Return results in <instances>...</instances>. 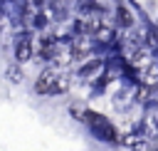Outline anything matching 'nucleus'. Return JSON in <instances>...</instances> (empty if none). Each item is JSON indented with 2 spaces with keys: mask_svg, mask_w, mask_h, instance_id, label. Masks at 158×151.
<instances>
[{
  "mask_svg": "<svg viewBox=\"0 0 158 151\" xmlns=\"http://www.w3.org/2000/svg\"><path fill=\"white\" fill-rule=\"evenodd\" d=\"M69 89V77L64 74V72H59V69H44L40 77H37V82H35V92L40 94V97H54V94H64Z\"/></svg>",
  "mask_w": 158,
  "mask_h": 151,
  "instance_id": "f257e3e1",
  "label": "nucleus"
},
{
  "mask_svg": "<svg viewBox=\"0 0 158 151\" xmlns=\"http://www.w3.org/2000/svg\"><path fill=\"white\" fill-rule=\"evenodd\" d=\"M86 124H89V126H91V131H94L96 136H101L104 141H116V139H118V136H116V129H114L104 116H99V114H94V111H89Z\"/></svg>",
  "mask_w": 158,
  "mask_h": 151,
  "instance_id": "f03ea898",
  "label": "nucleus"
},
{
  "mask_svg": "<svg viewBox=\"0 0 158 151\" xmlns=\"http://www.w3.org/2000/svg\"><path fill=\"white\" fill-rule=\"evenodd\" d=\"M30 57H32V42H30V37H20L15 42V59L17 62H27Z\"/></svg>",
  "mask_w": 158,
  "mask_h": 151,
  "instance_id": "7ed1b4c3",
  "label": "nucleus"
},
{
  "mask_svg": "<svg viewBox=\"0 0 158 151\" xmlns=\"http://www.w3.org/2000/svg\"><path fill=\"white\" fill-rule=\"evenodd\" d=\"M47 15H49L52 20H64V17H67V5H64L62 0H49Z\"/></svg>",
  "mask_w": 158,
  "mask_h": 151,
  "instance_id": "20e7f679",
  "label": "nucleus"
},
{
  "mask_svg": "<svg viewBox=\"0 0 158 151\" xmlns=\"http://www.w3.org/2000/svg\"><path fill=\"white\" fill-rule=\"evenodd\" d=\"M121 144H123V146H131V149H136V151H146V149H148V146H146V139L138 136V134H128V136H123Z\"/></svg>",
  "mask_w": 158,
  "mask_h": 151,
  "instance_id": "39448f33",
  "label": "nucleus"
},
{
  "mask_svg": "<svg viewBox=\"0 0 158 151\" xmlns=\"http://www.w3.org/2000/svg\"><path fill=\"white\" fill-rule=\"evenodd\" d=\"M138 77H141V82H143V84H148V87L158 84V69H156V64H151V67L141 69V72H138Z\"/></svg>",
  "mask_w": 158,
  "mask_h": 151,
  "instance_id": "423d86ee",
  "label": "nucleus"
},
{
  "mask_svg": "<svg viewBox=\"0 0 158 151\" xmlns=\"http://www.w3.org/2000/svg\"><path fill=\"white\" fill-rule=\"evenodd\" d=\"M116 12H118V15H121V22H123V25H131V22H133V20H131V15H128V10H126V7H118V10H116Z\"/></svg>",
  "mask_w": 158,
  "mask_h": 151,
  "instance_id": "0eeeda50",
  "label": "nucleus"
},
{
  "mask_svg": "<svg viewBox=\"0 0 158 151\" xmlns=\"http://www.w3.org/2000/svg\"><path fill=\"white\" fill-rule=\"evenodd\" d=\"M153 151H158V149H153Z\"/></svg>",
  "mask_w": 158,
  "mask_h": 151,
  "instance_id": "6e6552de",
  "label": "nucleus"
}]
</instances>
